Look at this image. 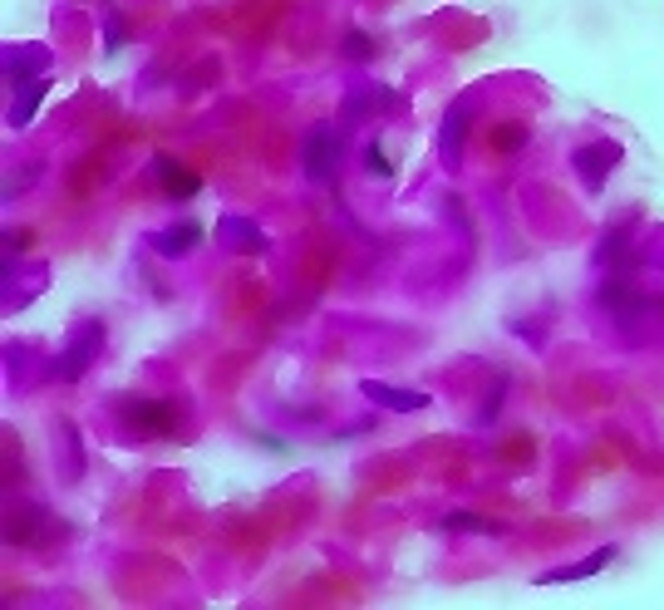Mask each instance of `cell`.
Instances as JSON below:
<instances>
[{
    "label": "cell",
    "mask_w": 664,
    "mask_h": 610,
    "mask_svg": "<svg viewBox=\"0 0 664 610\" xmlns=\"http://www.w3.org/2000/svg\"><path fill=\"white\" fill-rule=\"evenodd\" d=\"M99 350H104V320H79L74 335H69V350L50 365V374H60L64 384H74L84 369L99 360Z\"/></svg>",
    "instance_id": "obj_1"
},
{
    "label": "cell",
    "mask_w": 664,
    "mask_h": 610,
    "mask_svg": "<svg viewBox=\"0 0 664 610\" xmlns=\"http://www.w3.org/2000/svg\"><path fill=\"white\" fill-rule=\"evenodd\" d=\"M123 428L133 438H168V433H178V404L173 399H128Z\"/></svg>",
    "instance_id": "obj_2"
},
{
    "label": "cell",
    "mask_w": 664,
    "mask_h": 610,
    "mask_svg": "<svg viewBox=\"0 0 664 610\" xmlns=\"http://www.w3.org/2000/svg\"><path fill=\"white\" fill-rule=\"evenodd\" d=\"M340 153H345V143H340V133L330 123L310 128V138H305V178L310 183H330L335 168H340Z\"/></svg>",
    "instance_id": "obj_3"
},
{
    "label": "cell",
    "mask_w": 664,
    "mask_h": 610,
    "mask_svg": "<svg viewBox=\"0 0 664 610\" xmlns=\"http://www.w3.org/2000/svg\"><path fill=\"white\" fill-rule=\"evenodd\" d=\"M360 394L369 399V404L389 409V414H419V409H428V394H423V389L384 384V379H360Z\"/></svg>",
    "instance_id": "obj_4"
},
{
    "label": "cell",
    "mask_w": 664,
    "mask_h": 610,
    "mask_svg": "<svg viewBox=\"0 0 664 610\" xmlns=\"http://www.w3.org/2000/svg\"><path fill=\"white\" fill-rule=\"evenodd\" d=\"M463 143H468V104H453L443 114V123H438V158H443V168L463 163Z\"/></svg>",
    "instance_id": "obj_5"
},
{
    "label": "cell",
    "mask_w": 664,
    "mask_h": 610,
    "mask_svg": "<svg viewBox=\"0 0 664 610\" xmlns=\"http://www.w3.org/2000/svg\"><path fill=\"white\" fill-rule=\"evenodd\" d=\"M620 158H625V148H620V143H586V148L576 153V173H581V183L596 192V187L605 183V173H610Z\"/></svg>",
    "instance_id": "obj_6"
},
{
    "label": "cell",
    "mask_w": 664,
    "mask_h": 610,
    "mask_svg": "<svg viewBox=\"0 0 664 610\" xmlns=\"http://www.w3.org/2000/svg\"><path fill=\"white\" fill-rule=\"evenodd\" d=\"M153 173H158V187L173 197V202H192L202 192V178L192 168H182L178 158H153Z\"/></svg>",
    "instance_id": "obj_7"
},
{
    "label": "cell",
    "mask_w": 664,
    "mask_h": 610,
    "mask_svg": "<svg viewBox=\"0 0 664 610\" xmlns=\"http://www.w3.org/2000/svg\"><path fill=\"white\" fill-rule=\"evenodd\" d=\"M217 242L227 246V251H251V256H261V251H266L261 227H256V222H246V217H222V222H217Z\"/></svg>",
    "instance_id": "obj_8"
},
{
    "label": "cell",
    "mask_w": 664,
    "mask_h": 610,
    "mask_svg": "<svg viewBox=\"0 0 664 610\" xmlns=\"http://www.w3.org/2000/svg\"><path fill=\"white\" fill-rule=\"evenodd\" d=\"M202 237H207V232H202V222H178V227H168V232H153V237H148V246H153L158 256L178 261V256H187V251L202 242Z\"/></svg>",
    "instance_id": "obj_9"
},
{
    "label": "cell",
    "mask_w": 664,
    "mask_h": 610,
    "mask_svg": "<svg viewBox=\"0 0 664 610\" xmlns=\"http://www.w3.org/2000/svg\"><path fill=\"white\" fill-rule=\"evenodd\" d=\"M610 561H615V547H601V551H591V556H581L576 566H556V571H546L537 581H542V586H571V581H586V576L605 571Z\"/></svg>",
    "instance_id": "obj_10"
},
{
    "label": "cell",
    "mask_w": 664,
    "mask_h": 610,
    "mask_svg": "<svg viewBox=\"0 0 664 610\" xmlns=\"http://www.w3.org/2000/svg\"><path fill=\"white\" fill-rule=\"evenodd\" d=\"M45 89H50V79H45V74L25 79V84H20V94H15V114H10V123H30V114H35V104L45 99Z\"/></svg>",
    "instance_id": "obj_11"
},
{
    "label": "cell",
    "mask_w": 664,
    "mask_h": 610,
    "mask_svg": "<svg viewBox=\"0 0 664 610\" xmlns=\"http://www.w3.org/2000/svg\"><path fill=\"white\" fill-rule=\"evenodd\" d=\"M438 527H443V532H483V537H497V532H502V522L478 517V512H453V517H443Z\"/></svg>",
    "instance_id": "obj_12"
},
{
    "label": "cell",
    "mask_w": 664,
    "mask_h": 610,
    "mask_svg": "<svg viewBox=\"0 0 664 610\" xmlns=\"http://www.w3.org/2000/svg\"><path fill=\"white\" fill-rule=\"evenodd\" d=\"M522 143H527V123H497L492 128V148L497 153H517Z\"/></svg>",
    "instance_id": "obj_13"
},
{
    "label": "cell",
    "mask_w": 664,
    "mask_h": 610,
    "mask_svg": "<svg viewBox=\"0 0 664 610\" xmlns=\"http://www.w3.org/2000/svg\"><path fill=\"white\" fill-rule=\"evenodd\" d=\"M345 55H350V60H374V40H369L364 30H350V35H345Z\"/></svg>",
    "instance_id": "obj_14"
},
{
    "label": "cell",
    "mask_w": 664,
    "mask_h": 610,
    "mask_svg": "<svg viewBox=\"0 0 664 610\" xmlns=\"http://www.w3.org/2000/svg\"><path fill=\"white\" fill-rule=\"evenodd\" d=\"M364 163H369V173H379V178H394V168H389V158L379 153V143H364Z\"/></svg>",
    "instance_id": "obj_15"
},
{
    "label": "cell",
    "mask_w": 664,
    "mask_h": 610,
    "mask_svg": "<svg viewBox=\"0 0 664 610\" xmlns=\"http://www.w3.org/2000/svg\"><path fill=\"white\" fill-rule=\"evenodd\" d=\"M25 246H30V232H10V237H5V256H20Z\"/></svg>",
    "instance_id": "obj_16"
},
{
    "label": "cell",
    "mask_w": 664,
    "mask_h": 610,
    "mask_svg": "<svg viewBox=\"0 0 664 610\" xmlns=\"http://www.w3.org/2000/svg\"><path fill=\"white\" fill-rule=\"evenodd\" d=\"M123 35H128V30H123V20H109V55L123 45Z\"/></svg>",
    "instance_id": "obj_17"
}]
</instances>
